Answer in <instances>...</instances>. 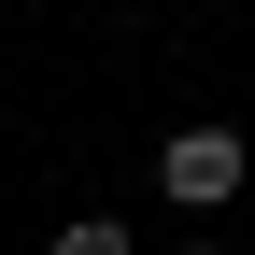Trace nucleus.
Listing matches in <instances>:
<instances>
[{"mask_svg": "<svg viewBox=\"0 0 255 255\" xmlns=\"http://www.w3.org/2000/svg\"><path fill=\"white\" fill-rule=\"evenodd\" d=\"M199 255H213V241H199Z\"/></svg>", "mask_w": 255, "mask_h": 255, "instance_id": "7ed1b4c3", "label": "nucleus"}, {"mask_svg": "<svg viewBox=\"0 0 255 255\" xmlns=\"http://www.w3.org/2000/svg\"><path fill=\"white\" fill-rule=\"evenodd\" d=\"M156 184H170L184 213L241 199V128H170V142H156Z\"/></svg>", "mask_w": 255, "mask_h": 255, "instance_id": "f257e3e1", "label": "nucleus"}, {"mask_svg": "<svg viewBox=\"0 0 255 255\" xmlns=\"http://www.w3.org/2000/svg\"><path fill=\"white\" fill-rule=\"evenodd\" d=\"M57 255H128V227H100V213H85V227H57Z\"/></svg>", "mask_w": 255, "mask_h": 255, "instance_id": "f03ea898", "label": "nucleus"}]
</instances>
